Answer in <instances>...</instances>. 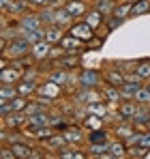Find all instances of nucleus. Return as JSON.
I'll list each match as a JSON object with an SVG mask.
<instances>
[{
  "label": "nucleus",
  "instance_id": "nucleus-1",
  "mask_svg": "<svg viewBox=\"0 0 150 159\" xmlns=\"http://www.w3.org/2000/svg\"><path fill=\"white\" fill-rule=\"evenodd\" d=\"M75 84L79 88H101L103 86V73L95 67H82L75 73Z\"/></svg>",
  "mask_w": 150,
  "mask_h": 159
},
{
  "label": "nucleus",
  "instance_id": "nucleus-2",
  "mask_svg": "<svg viewBox=\"0 0 150 159\" xmlns=\"http://www.w3.org/2000/svg\"><path fill=\"white\" fill-rule=\"evenodd\" d=\"M32 52V43L26 39L24 34H20V37H15V39H11L9 41V45H7V50H4V56H9L11 60H15V58H24L28 54Z\"/></svg>",
  "mask_w": 150,
  "mask_h": 159
},
{
  "label": "nucleus",
  "instance_id": "nucleus-3",
  "mask_svg": "<svg viewBox=\"0 0 150 159\" xmlns=\"http://www.w3.org/2000/svg\"><path fill=\"white\" fill-rule=\"evenodd\" d=\"M67 32H69V34H73V37H77V39H82L84 43H88V41L97 34V30L90 26L84 17H82V20H75L73 24L69 26V30H67Z\"/></svg>",
  "mask_w": 150,
  "mask_h": 159
},
{
  "label": "nucleus",
  "instance_id": "nucleus-4",
  "mask_svg": "<svg viewBox=\"0 0 150 159\" xmlns=\"http://www.w3.org/2000/svg\"><path fill=\"white\" fill-rule=\"evenodd\" d=\"M75 99H77V103H82V106H90V103L105 101L101 88H79V90L75 93Z\"/></svg>",
  "mask_w": 150,
  "mask_h": 159
},
{
  "label": "nucleus",
  "instance_id": "nucleus-5",
  "mask_svg": "<svg viewBox=\"0 0 150 159\" xmlns=\"http://www.w3.org/2000/svg\"><path fill=\"white\" fill-rule=\"evenodd\" d=\"M144 82L146 80L144 78H139L135 71H133V75H126V80H125V84L120 86V93H122V99H133L135 97V93L144 86Z\"/></svg>",
  "mask_w": 150,
  "mask_h": 159
},
{
  "label": "nucleus",
  "instance_id": "nucleus-6",
  "mask_svg": "<svg viewBox=\"0 0 150 159\" xmlns=\"http://www.w3.org/2000/svg\"><path fill=\"white\" fill-rule=\"evenodd\" d=\"M137 107H139V103H137L135 99H122V101L116 106V116H118V120H133L135 114H137Z\"/></svg>",
  "mask_w": 150,
  "mask_h": 159
},
{
  "label": "nucleus",
  "instance_id": "nucleus-7",
  "mask_svg": "<svg viewBox=\"0 0 150 159\" xmlns=\"http://www.w3.org/2000/svg\"><path fill=\"white\" fill-rule=\"evenodd\" d=\"M26 71L22 67H15V65H9L7 69H0V84H17L26 78Z\"/></svg>",
  "mask_w": 150,
  "mask_h": 159
},
{
  "label": "nucleus",
  "instance_id": "nucleus-8",
  "mask_svg": "<svg viewBox=\"0 0 150 159\" xmlns=\"http://www.w3.org/2000/svg\"><path fill=\"white\" fill-rule=\"evenodd\" d=\"M58 45H60L67 54H82L84 50H88V48H86V43H84L82 39H77V37L69 34V32L62 37V41H60Z\"/></svg>",
  "mask_w": 150,
  "mask_h": 159
},
{
  "label": "nucleus",
  "instance_id": "nucleus-9",
  "mask_svg": "<svg viewBox=\"0 0 150 159\" xmlns=\"http://www.w3.org/2000/svg\"><path fill=\"white\" fill-rule=\"evenodd\" d=\"M126 80V71L122 67H112V69H105L103 71V84H109V86H122Z\"/></svg>",
  "mask_w": 150,
  "mask_h": 159
},
{
  "label": "nucleus",
  "instance_id": "nucleus-10",
  "mask_svg": "<svg viewBox=\"0 0 150 159\" xmlns=\"http://www.w3.org/2000/svg\"><path fill=\"white\" fill-rule=\"evenodd\" d=\"M11 148H13V153H15L17 159H37V157H41V155L37 153V148H32L28 142H24V140L11 142Z\"/></svg>",
  "mask_w": 150,
  "mask_h": 159
},
{
  "label": "nucleus",
  "instance_id": "nucleus-11",
  "mask_svg": "<svg viewBox=\"0 0 150 159\" xmlns=\"http://www.w3.org/2000/svg\"><path fill=\"white\" fill-rule=\"evenodd\" d=\"M56 67H62L67 71H79L84 65H82V54H64L56 60Z\"/></svg>",
  "mask_w": 150,
  "mask_h": 159
},
{
  "label": "nucleus",
  "instance_id": "nucleus-12",
  "mask_svg": "<svg viewBox=\"0 0 150 159\" xmlns=\"http://www.w3.org/2000/svg\"><path fill=\"white\" fill-rule=\"evenodd\" d=\"M26 120H28V114L26 112H13V114H9V116L2 118V125L9 127L11 131H22Z\"/></svg>",
  "mask_w": 150,
  "mask_h": 159
},
{
  "label": "nucleus",
  "instance_id": "nucleus-13",
  "mask_svg": "<svg viewBox=\"0 0 150 159\" xmlns=\"http://www.w3.org/2000/svg\"><path fill=\"white\" fill-rule=\"evenodd\" d=\"M86 140H88V144H109L112 142V131L107 127L92 129V131L86 133Z\"/></svg>",
  "mask_w": 150,
  "mask_h": 159
},
{
  "label": "nucleus",
  "instance_id": "nucleus-14",
  "mask_svg": "<svg viewBox=\"0 0 150 159\" xmlns=\"http://www.w3.org/2000/svg\"><path fill=\"white\" fill-rule=\"evenodd\" d=\"M20 20V28H22V34L24 32H30V30H39V28H45L41 24V20H39V15L37 13H26L22 17H17Z\"/></svg>",
  "mask_w": 150,
  "mask_h": 159
},
{
  "label": "nucleus",
  "instance_id": "nucleus-15",
  "mask_svg": "<svg viewBox=\"0 0 150 159\" xmlns=\"http://www.w3.org/2000/svg\"><path fill=\"white\" fill-rule=\"evenodd\" d=\"M50 52H51V43L50 41H37V43H32V58H34V62H41V60H47L50 58Z\"/></svg>",
  "mask_w": 150,
  "mask_h": 159
},
{
  "label": "nucleus",
  "instance_id": "nucleus-16",
  "mask_svg": "<svg viewBox=\"0 0 150 159\" xmlns=\"http://www.w3.org/2000/svg\"><path fill=\"white\" fill-rule=\"evenodd\" d=\"M64 9L73 15L75 20H82V17L90 11V7H88L84 0H67V2H64Z\"/></svg>",
  "mask_w": 150,
  "mask_h": 159
},
{
  "label": "nucleus",
  "instance_id": "nucleus-17",
  "mask_svg": "<svg viewBox=\"0 0 150 159\" xmlns=\"http://www.w3.org/2000/svg\"><path fill=\"white\" fill-rule=\"evenodd\" d=\"M17 90H20V95L22 97H28V99H32L34 95H37V90H39V82L32 78H24L22 82H17Z\"/></svg>",
  "mask_w": 150,
  "mask_h": 159
},
{
  "label": "nucleus",
  "instance_id": "nucleus-18",
  "mask_svg": "<svg viewBox=\"0 0 150 159\" xmlns=\"http://www.w3.org/2000/svg\"><path fill=\"white\" fill-rule=\"evenodd\" d=\"M26 13H30V4L26 0H11L9 7H7V13L4 15H11V17H22Z\"/></svg>",
  "mask_w": 150,
  "mask_h": 159
},
{
  "label": "nucleus",
  "instance_id": "nucleus-19",
  "mask_svg": "<svg viewBox=\"0 0 150 159\" xmlns=\"http://www.w3.org/2000/svg\"><path fill=\"white\" fill-rule=\"evenodd\" d=\"M41 144H43L47 151H60V148H64L69 142H67V138H64V133H62V131H56L54 135H50L47 140H43Z\"/></svg>",
  "mask_w": 150,
  "mask_h": 159
},
{
  "label": "nucleus",
  "instance_id": "nucleus-20",
  "mask_svg": "<svg viewBox=\"0 0 150 159\" xmlns=\"http://www.w3.org/2000/svg\"><path fill=\"white\" fill-rule=\"evenodd\" d=\"M101 90H103V97H105V101H107L109 106H118V103L122 101V93H120V88H118V86L103 84V86H101Z\"/></svg>",
  "mask_w": 150,
  "mask_h": 159
},
{
  "label": "nucleus",
  "instance_id": "nucleus-21",
  "mask_svg": "<svg viewBox=\"0 0 150 159\" xmlns=\"http://www.w3.org/2000/svg\"><path fill=\"white\" fill-rule=\"evenodd\" d=\"M62 133H64V138H67L69 144H75V146H77V144L84 142V125H82V127H79V125H69Z\"/></svg>",
  "mask_w": 150,
  "mask_h": 159
},
{
  "label": "nucleus",
  "instance_id": "nucleus-22",
  "mask_svg": "<svg viewBox=\"0 0 150 159\" xmlns=\"http://www.w3.org/2000/svg\"><path fill=\"white\" fill-rule=\"evenodd\" d=\"M126 142L120 138H114L109 142V159H125L126 157Z\"/></svg>",
  "mask_w": 150,
  "mask_h": 159
},
{
  "label": "nucleus",
  "instance_id": "nucleus-23",
  "mask_svg": "<svg viewBox=\"0 0 150 159\" xmlns=\"http://www.w3.org/2000/svg\"><path fill=\"white\" fill-rule=\"evenodd\" d=\"M64 34H67V28L58 26V24H51V26L45 28V41H50L51 45H58Z\"/></svg>",
  "mask_w": 150,
  "mask_h": 159
},
{
  "label": "nucleus",
  "instance_id": "nucleus-24",
  "mask_svg": "<svg viewBox=\"0 0 150 159\" xmlns=\"http://www.w3.org/2000/svg\"><path fill=\"white\" fill-rule=\"evenodd\" d=\"M60 88H62V86H58V84H54V82H50V80H45L43 84H39V90H37V95H43V97L56 99V97L60 95Z\"/></svg>",
  "mask_w": 150,
  "mask_h": 159
},
{
  "label": "nucleus",
  "instance_id": "nucleus-25",
  "mask_svg": "<svg viewBox=\"0 0 150 159\" xmlns=\"http://www.w3.org/2000/svg\"><path fill=\"white\" fill-rule=\"evenodd\" d=\"M84 129L86 131H92V129H101L105 127V116H97V114H86L84 120H82Z\"/></svg>",
  "mask_w": 150,
  "mask_h": 159
},
{
  "label": "nucleus",
  "instance_id": "nucleus-26",
  "mask_svg": "<svg viewBox=\"0 0 150 159\" xmlns=\"http://www.w3.org/2000/svg\"><path fill=\"white\" fill-rule=\"evenodd\" d=\"M84 20H86V22H88L90 26L95 28V30H99V28L105 24V15L101 13L99 9H95V7H92V9H90V11H88V13L84 15Z\"/></svg>",
  "mask_w": 150,
  "mask_h": 159
},
{
  "label": "nucleus",
  "instance_id": "nucleus-27",
  "mask_svg": "<svg viewBox=\"0 0 150 159\" xmlns=\"http://www.w3.org/2000/svg\"><path fill=\"white\" fill-rule=\"evenodd\" d=\"M73 22H75V17L67 11V9H64V4L56 9V22H54V24H58V26H62V28H67V30H69V26H71Z\"/></svg>",
  "mask_w": 150,
  "mask_h": 159
},
{
  "label": "nucleus",
  "instance_id": "nucleus-28",
  "mask_svg": "<svg viewBox=\"0 0 150 159\" xmlns=\"http://www.w3.org/2000/svg\"><path fill=\"white\" fill-rule=\"evenodd\" d=\"M37 15H39L41 24H43L45 28L51 26V24L56 22V9H54V7H41V9L37 11Z\"/></svg>",
  "mask_w": 150,
  "mask_h": 159
},
{
  "label": "nucleus",
  "instance_id": "nucleus-29",
  "mask_svg": "<svg viewBox=\"0 0 150 159\" xmlns=\"http://www.w3.org/2000/svg\"><path fill=\"white\" fill-rule=\"evenodd\" d=\"M17 95H20L17 84H0V103L11 101V99H15Z\"/></svg>",
  "mask_w": 150,
  "mask_h": 159
},
{
  "label": "nucleus",
  "instance_id": "nucleus-30",
  "mask_svg": "<svg viewBox=\"0 0 150 159\" xmlns=\"http://www.w3.org/2000/svg\"><path fill=\"white\" fill-rule=\"evenodd\" d=\"M133 2L135 0H120L116 4V9H114V15H118L122 20H129L131 17V11H133Z\"/></svg>",
  "mask_w": 150,
  "mask_h": 159
},
{
  "label": "nucleus",
  "instance_id": "nucleus-31",
  "mask_svg": "<svg viewBox=\"0 0 150 159\" xmlns=\"http://www.w3.org/2000/svg\"><path fill=\"white\" fill-rule=\"evenodd\" d=\"M116 4H118V0H92V7H95V9H99L105 17L114 13Z\"/></svg>",
  "mask_w": 150,
  "mask_h": 159
},
{
  "label": "nucleus",
  "instance_id": "nucleus-32",
  "mask_svg": "<svg viewBox=\"0 0 150 159\" xmlns=\"http://www.w3.org/2000/svg\"><path fill=\"white\" fill-rule=\"evenodd\" d=\"M56 129H54V125H43V127H39V129H34L32 131V140H39V142H43V140H47L50 135H54Z\"/></svg>",
  "mask_w": 150,
  "mask_h": 159
},
{
  "label": "nucleus",
  "instance_id": "nucleus-33",
  "mask_svg": "<svg viewBox=\"0 0 150 159\" xmlns=\"http://www.w3.org/2000/svg\"><path fill=\"white\" fill-rule=\"evenodd\" d=\"M146 13H150V0H135L131 17H139V15H146Z\"/></svg>",
  "mask_w": 150,
  "mask_h": 159
},
{
  "label": "nucleus",
  "instance_id": "nucleus-34",
  "mask_svg": "<svg viewBox=\"0 0 150 159\" xmlns=\"http://www.w3.org/2000/svg\"><path fill=\"white\" fill-rule=\"evenodd\" d=\"M137 103H142V106H150V86L148 84H144L137 93H135V97H133Z\"/></svg>",
  "mask_w": 150,
  "mask_h": 159
},
{
  "label": "nucleus",
  "instance_id": "nucleus-35",
  "mask_svg": "<svg viewBox=\"0 0 150 159\" xmlns=\"http://www.w3.org/2000/svg\"><path fill=\"white\" fill-rule=\"evenodd\" d=\"M148 151H150V148H146L144 144H135V146H129V151H126V157H133V159H144Z\"/></svg>",
  "mask_w": 150,
  "mask_h": 159
},
{
  "label": "nucleus",
  "instance_id": "nucleus-36",
  "mask_svg": "<svg viewBox=\"0 0 150 159\" xmlns=\"http://www.w3.org/2000/svg\"><path fill=\"white\" fill-rule=\"evenodd\" d=\"M135 73L144 80H150V60H137L135 62Z\"/></svg>",
  "mask_w": 150,
  "mask_h": 159
},
{
  "label": "nucleus",
  "instance_id": "nucleus-37",
  "mask_svg": "<svg viewBox=\"0 0 150 159\" xmlns=\"http://www.w3.org/2000/svg\"><path fill=\"white\" fill-rule=\"evenodd\" d=\"M122 24H125V20L112 13V15H107V17H105V24H103V26H105L107 30H109V32H112V30H116V28L122 26Z\"/></svg>",
  "mask_w": 150,
  "mask_h": 159
},
{
  "label": "nucleus",
  "instance_id": "nucleus-38",
  "mask_svg": "<svg viewBox=\"0 0 150 159\" xmlns=\"http://www.w3.org/2000/svg\"><path fill=\"white\" fill-rule=\"evenodd\" d=\"M28 97H22V95H17L15 99H11L9 103H11V107H13V112H24L26 110V106H28Z\"/></svg>",
  "mask_w": 150,
  "mask_h": 159
},
{
  "label": "nucleus",
  "instance_id": "nucleus-39",
  "mask_svg": "<svg viewBox=\"0 0 150 159\" xmlns=\"http://www.w3.org/2000/svg\"><path fill=\"white\" fill-rule=\"evenodd\" d=\"M103 43H105V37H99V34H95L88 43H86V48L90 50V52H99L101 48H103Z\"/></svg>",
  "mask_w": 150,
  "mask_h": 159
},
{
  "label": "nucleus",
  "instance_id": "nucleus-40",
  "mask_svg": "<svg viewBox=\"0 0 150 159\" xmlns=\"http://www.w3.org/2000/svg\"><path fill=\"white\" fill-rule=\"evenodd\" d=\"M26 2H28L30 7H39V9H41V7H47L45 0H26Z\"/></svg>",
  "mask_w": 150,
  "mask_h": 159
},
{
  "label": "nucleus",
  "instance_id": "nucleus-41",
  "mask_svg": "<svg viewBox=\"0 0 150 159\" xmlns=\"http://www.w3.org/2000/svg\"><path fill=\"white\" fill-rule=\"evenodd\" d=\"M142 144H144L146 148H150V129H146V131H144V138H142Z\"/></svg>",
  "mask_w": 150,
  "mask_h": 159
},
{
  "label": "nucleus",
  "instance_id": "nucleus-42",
  "mask_svg": "<svg viewBox=\"0 0 150 159\" xmlns=\"http://www.w3.org/2000/svg\"><path fill=\"white\" fill-rule=\"evenodd\" d=\"M9 2H11V0H0V4H2V13H7V7H9Z\"/></svg>",
  "mask_w": 150,
  "mask_h": 159
},
{
  "label": "nucleus",
  "instance_id": "nucleus-43",
  "mask_svg": "<svg viewBox=\"0 0 150 159\" xmlns=\"http://www.w3.org/2000/svg\"><path fill=\"white\" fill-rule=\"evenodd\" d=\"M45 2H47V7H54V4H58L60 0H45Z\"/></svg>",
  "mask_w": 150,
  "mask_h": 159
},
{
  "label": "nucleus",
  "instance_id": "nucleus-44",
  "mask_svg": "<svg viewBox=\"0 0 150 159\" xmlns=\"http://www.w3.org/2000/svg\"><path fill=\"white\" fill-rule=\"evenodd\" d=\"M148 129H150V123H148Z\"/></svg>",
  "mask_w": 150,
  "mask_h": 159
}]
</instances>
